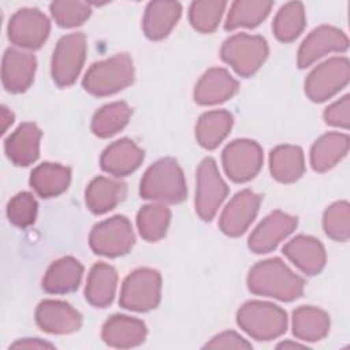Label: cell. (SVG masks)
I'll list each match as a JSON object with an SVG mask.
<instances>
[{
  "label": "cell",
  "mask_w": 350,
  "mask_h": 350,
  "mask_svg": "<svg viewBox=\"0 0 350 350\" xmlns=\"http://www.w3.org/2000/svg\"><path fill=\"white\" fill-rule=\"evenodd\" d=\"M70 180V168L57 163H42L30 174V186L42 198H52L64 193Z\"/></svg>",
  "instance_id": "83f0119b"
},
{
  "label": "cell",
  "mask_w": 350,
  "mask_h": 350,
  "mask_svg": "<svg viewBox=\"0 0 350 350\" xmlns=\"http://www.w3.org/2000/svg\"><path fill=\"white\" fill-rule=\"evenodd\" d=\"M205 349H250L252 345L234 331H224L208 342Z\"/></svg>",
  "instance_id": "60d3db41"
},
{
  "label": "cell",
  "mask_w": 350,
  "mask_h": 350,
  "mask_svg": "<svg viewBox=\"0 0 350 350\" xmlns=\"http://www.w3.org/2000/svg\"><path fill=\"white\" fill-rule=\"evenodd\" d=\"M329 331V316L316 306H299L293 312V334L305 342H317Z\"/></svg>",
  "instance_id": "4dcf8cb0"
},
{
  "label": "cell",
  "mask_w": 350,
  "mask_h": 350,
  "mask_svg": "<svg viewBox=\"0 0 350 350\" xmlns=\"http://www.w3.org/2000/svg\"><path fill=\"white\" fill-rule=\"evenodd\" d=\"M269 170L272 176L282 183L298 180L305 171L304 152L295 145H279L271 150Z\"/></svg>",
  "instance_id": "f1b7e54d"
},
{
  "label": "cell",
  "mask_w": 350,
  "mask_h": 350,
  "mask_svg": "<svg viewBox=\"0 0 350 350\" xmlns=\"http://www.w3.org/2000/svg\"><path fill=\"white\" fill-rule=\"evenodd\" d=\"M273 3L268 0H238L230 7L224 29L234 30L238 27L253 29L258 26L271 12Z\"/></svg>",
  "instance_id": "1f68e13d"
},
{
  "label": "cell",
  "mask_w": 350,
  "mask_h": 350,
  "mask_svg": "<svg viewBox=\"0 0 350 350\" xmlns=\"http://www.w3.org/2000/svg\"><path fill=\"white\" fill-rule=\"evenodd\" d=\"M146 325L142 320L126 314H113L103 325L101 338L118 349H130L144 343L146 338Z\"/></svg>",
  "instance_id": "44dd1931"
},
{
  "label": "cell",
  "mask_w": 350,
  "mask_h": 350,
  "mask_svg": "<svg viewBox=\"0 0 350 350\" xmlns=\"http://www.w3.org/2000/svg\"><path fill=\"white\" fill-rule=\"evenodd\" d=\"M235 81L226 68L213 67L208 70L194 88V101L200 105H213L230 100L238 92Z\"/></svg>",
  "instance_id": "ac0fdd59"
},
{
  "label": "cell",
  "mask_w": 350,
  "mask_h": 350,
  "mask_svg": "<svg viewBox=\"0 0 350 350\" xmlns=\"http://www.w3.org/2000/svg\"><path fill=\"white\" fill-rule=\"evenodd\" d=\"M37 201L31 193L22 191L12 197L7 205V217L11 224L26 228L36 221Z\"/></svg>",
  "instance_id": "f35d334b"
},
{
  "label": "cell",
  "mask_w": 350,
  "mask_h": 350,
  "mask_svg": "<svg viewBox=\"0 0 350 350\" xmlns=\"http://www.w3.org/2000/svg\"><path fill=\"white\" fill-rule=\"evenodd\" d=\"M1 119H3V131L4 133L7 130V127L14 122V115L11 111H8L7 107H1Z\"/></svg>",
  "instance_id": "7bdbcfd3"
},
{
  "label": "cell",
  "mask_w": 350,
  "mask_h": 350,
  "mask_svg": "<svg viewBox=\"0 0 350 350\" xmlns=\"http://www.w3.org/2000/svg\"><path fill=\"white\" fill-rule=\"evenodd\" d=\"M139 194L145 200L178 204L187 196L185 175L178 161L164 157L154 161L144 174Z\"/></svg>",
  "instance_id": "7a4b0ae2"
},
{
  "label": "cell",
  "mask_w": 350,
  "mask_h": 350,
  "mask_svg": "<svg viewBox=\"0 0 350 350\" xmlns=\"http://www.w3.org/2000/svg\"><path fill=\"white\" fill-rule=\"evenodd\" d=\"M261 204V196L245 189L237 193L223 209L219 227L228 237L242 235L254 220Z\"/></svg>",
  "instance_id": "5bb4252c"
},
{
  "label": "cell",
  "mask_w": 350,
  "mask_h": 350,
  "mask_svg": "<svg viewBox=\"0 0 350 350\" xmlns=\"http://www.w3.org/2000/svg\"><path fill=\"white\" fill-rule=\"evenodd\" d=\"M227 3L221 0L193 1L189 8V21L200 33H212L217 29Z\"/></svg>",
  "instance_id": "d590c367"
},
{
  "label": "cell",
  "mask_w": 350,
  "mask_h": 350,
  "mask_svg": "<svg viewBox=\"0 0 350 350\" xmlns=\"http://www.w3.org/2000/svg\"><path fill=\"white\" fill-rule=\"evenodd\" d=\"M171 211L161 204L144 205L137 213V227L139 235L148 242L161 239L168 228Z\"/></svg>",
  "instance_id": "e575fe53"
},
{
  "label": "cell",
  "mask_w": 350,
  "mask_h": 350,
  "mask_svg": "<svg viewBox=\"0 0 350 350\" xmlns=\"http://www.w3.org/2000/svg\"><path fill=\"white\" fill-rule=\"evenodd\" d=\"M324 120L327 124L349 129L350 124V98L349 94L343 96L334 104L325 108Z\"/></svg>",
  "instance_id": "ab89813d"
},
{
  "label": "cell",
  "mask_w": 350,
  "mask_h": 350,
  "mask_svg": "<svg viewBox=\"0 0 350 350\" xmlns=\"http://www.w3.org/2000/svg\"><path fill=\"white\" fill-rule=\"evenodd\" d=\"M55 22L60 27H77L82 25L92 14V8L85 1L57 0L49 5Z\"/></svg>",
  "instance_id": "74e56055"
},
{
  "label": "cell",
  "mask_w": 350,
  "mask_h": 350,
  "mask_svg": "<svg viewBox=\"0 0 350 350\" xmlns=\"http://www.w3.org/2000/svg\"><path fill=\"white\" fill-rule=\"evenodd\" d=\"M37 325L48 334H71L81 328L82 316L70 304L45 299L36 309Z\"/></svg>",
  "instance_id": "2e32d148"
},
{
  "label": "cell",
  "mask_w": 350,
  "mask_h": 350,
  "mask_svg": "<svg viewBox=\"0 0 350 350\" xmlns=\"http://www.w3.org/2000/svg\"><path fill=\"white\" fill-rule=\"evenodd\" d=\"M86 37L83 33H71L63 36L53 51L52 56V78L60 88L72 85L85 63Z\"/></svg>",
  "instance_id": "9c48e42d"
},
{
  "label": "cell",
  "mask_w": 350,
  "mask_h": 350,
  "mask_svg": "<svg viewBox=\"0 0 350 350\" xmlns=\"http://www.w3.org/2000/svg\"><path fill=\"white\" fill-rule=\"evenodd\" d=\"M238 325L257 340H271L287 329L286 312L271 302L249 301L237 313Z\"/></svg>",
  "instance_id": "277c9868"
},
{
  "label": "cell",
  "mask_w": 350,
  "mask_h": 350,
  "mask_svg": "<svg viewBox=\"0 0 350 350\" xmlns=\"http://www.w3.org/2000/svg\"><path fill=\"white\" fill-rule=\"evenodd\" d=\"M350 78L349 59L331 57L314 67L305 81V94L314 103H323L342 90Z\"/></svg>",
  "instance_id": "ba28073f"
},
{
  "label": "cell",
  "mask_w": 350,
  "mask_h": 350,
  "mask_svg": "<svg viewBox=\"0 0 350 350\" xmlns=\"http://www.w3.org/2000/svg\"><path fill=\"white\" fill-rule=\"evenodd\" d=\"M349 48L347 36L334 26H319L309 33L298 49L297 63L306 68L320 57L332 52H345Z\"/></svg>",
  "instance_id": "4fadbf2b"
},
{
  "label": "cell",
  "mask_w": 350,
  "mask_h": 350,
  "mask_svg": "<svg viewBox=\"0 0 350 350\" xmlns=\"http://www.w3.org/2000/svg\"><path fill=\"white\" fill-rule=\"evenodd\" d=\"M306 16L302 3L299 1H290L280 7L278 11L272 29L275 37L282 42H291L294 41L305 29Z\"/></svg>",
  "instance_id": "836d02e7"
},
{
  "label": "cell",
  "mask_w": 350,
  "mask_h": 350,
  "mask_svg": "<svg viewBox=\"0 0 350 350\" xmlns=\"http://www.w3.org/2000/svg\"><path fill=\"white\" fill-rule=\"evenodd\" d=\"M131 108L124 101H115L101 107L92 119V131L100 138H108L126 127Z\"/></svg>",
  "instance_id": "d6a6232c"
},
{
  "label": "cell",
  "mask_w": 350,
  "mask_h": 350,
  "mask_svg": "<svg viewBox=\"0 0 350 350\" xmlns=\"http://www.w3.org/2000/svg\"><path fill=\"white\" fill-rule=\"evenodd\" d=\"M182 7L178 1H150L142 18V29L148 38L161 40L167 37L178 23Z\"/></svg>",
  "instance_id": "603a6c76"
},
{
  "label": "cell",
  "mask_w": 350,
  "mask_h": 350,
  "mask_svg": "<svg viewBox=\"0 0 350 350\" xmlns=\"http://www.w3.org/2000/svg\"><path fill=\"white\" fill-rule=\"evenodd\" d=\"M134 231L126 216L116 215L93 227L89 245L96 254L119 257L129 253L134 245Z\"/></svg>",
  "instance_id": "52a82bcc"
},
{
  "label": "cell",
  "mask_w": 350,
  "mask_h": 350,
  "mask_svg": "<svg viewBox=\"0 0 350 350\" xmlns=\"http://www.w3.org/2000/svg\"><path fill=\"white\" fill-rule=\"evenodd\" d=\"M134 81V66L130 55L118 53L109 59L96 62L86 71L82 86L97 97L113 94Z\"/></svg>",
  "instance_id": "3957f363"
},
{
  "label": "cell",
  "mask_w": 350,
  "mask_h": 350,
  "mask_svg": "<svg viewBox=\"0 0 350 350\" xmlns=\"http://www.w3.org/2000/svg\"><path fill=\"white\" fill-rule=\"evenodd\" d=\"M41 130L36 123L25 122L5 139L4 149L7 157L19 167L33 164L40 154Z\"/></svg>",
  "instance_id": "7402d4cb"
},
{
  "label": "cell",
  "mask_w": 350,
  "mask_h": 350,
  "mask_svg": "<svg viewBox=\"0 0 350 350\" xmlns=\"http://www.w3.org/2000/svg\"><path fill=\"white\" fill-rule=\"evenodd\" d=\"M144 150L130 138H122L105 148L100 157L101 168L113 176H126L134 172L144 161Z\"/></svg>",
  "instance_id": "d6986e66"
},
{
  "label": "cell",
  "mask_w": 350,
  "mask_h": 350,
  "mask_svg": "<svg viewBox=\"0 0 350 350\" xmlns=\"http://www.w3.org/2000/svg\"><path fill=\"white\" fill-rule=\"evenodd\" d=\"M161 298V276L156 269L138 268L127 275L122 284L119 304L134 312L154 309Z\"/></svg>",
  "instance_id": "8992f818"
},
{
  "label": "cell",
  "mask_w": 350,
  "mask_h": 350,
  "mask_svg": "<svg viewBox=\"0 0 350 350\" xmlns=\"http://www.w3.org/2000/svg\"><path fill=\"white\" fill-rule=\"evenodd\" d=\"M284 256L304 273L313 276L325 265V249L321 242L310 235H297L283 247Z\"/></svg>",
  "instance_id": "ffe728a7"
},
{
  "label": "cell",
  "mask_w": 350,
  "mask_h": 350,
  "mask_svg": "<svg viewBox=\"0 0 350 350\" xmlns=\"http://www.w3.org/2000/svg\"><path fill=\"white\" fill-rule=\"evenodd\" d=\"M232 123V115L224 109L202 113L196 124L197 142L209 150L217 148L231 131Z\"/></svg>",
  "instance_id": "f546056e"
},
{
  "label": "cell",
  "mask_w": 350,
  "mask_h": 350,
  "mask_svg": "<svg viewBox=\"0 0 350 350\" xmlns=\"http://www.w3.org/2000/svg\"><path fill=\"white\" fill-rule=\"evenodd\" d=\"M37 60L34 55L8 48L3 56L1 79L7 92L22 93L30 88L34 79Z\"/></svg>",
  "instance_id": "e0dca14e"
},
{
  "label": "cell",
  "mask_w": 350,
  "mask_h": 350,
  "mask_svg": "<svg viewBox=\"0 0 350 350\" xmlns=\"http://www.w3.org/2000/svg\"><path fill=\"white\" fill-rule=\"evenodd\" d=\"M118 284L116 269L105 262H97L92 267L86 287L85 297L86 301L96 308H107L115 297Z\"/></svg>",
  "instance_id": "484cf974"
},
{
  "label": "cell",
  "mask_w": 350,
  "mask_h": 350,
  "mask_svg": "<svg viewBox=\"0 0 350 350\" xmlns=\"http://www.w3.org/2000/svg\"><path fill=\"white\" fill-rule=\"evenodd\" d=\"M83 273L82 264L70 256L62 257L51 264L44 279L42 288L49 294H67L75 291Z\"/></svg>",
  "instance_id": "d4e9b609"
},
{
  "label": "cell",
  "mask_w": 350,
  "mask_h": 350,
  "mask_svg": "<svg viewBox=\"0 0 350 350\" xmlns=\"http://www.w3.org/2000/svg\"><path fill=\"white\" fill-rule=\"evenodd\" d=\"M297 224V217L282 211H273L253 230L247 246L257 254L269 253L295 230Z\"/></svg>",
  "instance_id": "9a60e30c"
},
{
  "label": "cell",
  "mask_w": 350,
  "mask_h": 350,
  "mask_svg": "<svg viewBox=\"0 0 350 350\" xmlns=\"http://www.w3.org/2000/svg\"><path fill=\"white\" fill-rule=\"evenodd\" d=\"M227 194L228 187L220 176L216 161L212 157H205L197 168L196 212L202 220H212Z\"/></svg>",
  "instance_id": "30bf717a"
},
{
  "label": "cell",
  "mask_w": 350,
  "mask_h": 350,
  "mask_svg": "<svg viewBox=\"0 0 350 350\" xmlns=\"http://www.w3.org/2000/svg\"><path fill=\"white\" fill-rule=\"evenodd\" d=\"M262 149L252 139L241 138L230 142L221 154V161L227 176L237 182L243 183L253 179L262 165Z\"/></svg>",
  "instance_id": "8fae6325"
},
{
  "label": "cell",
  "mask_w": 350,
  "mask_h": 350,
  "mask_svg": "<svg viewBox=\"0 0 350 350\" xmlns=\"http://www.w3.org/2000/svg\"><path fill=\"white\" fill-rule=\"evenodd\" d=\"M305 282L280 258H268L253 265L247 275V287L253 294L290 302L304 294Z\"/></svg>",
  "instance_id": "6da1fadb"
},
{
  "label": "cell",
  "mask_w": 350,
  "mask_h": 350,
  "mask_svg": "<svg viewBox=\"0 0 350 350\" xmlns=\"http://www.w3.org/2000/svg\"><path fill=\"white\" fill-rule=\"evenodd\" d=\"M278 347H302V345H299V343H294V342H283V343H280Z\"/></svg>",
  "instance_id": "ee69618b"
},
{
  "label": "cell",
  "mask_w": 350,
  "mask_h": 350,
  "mask_svg": "<svg viewBox=\"0 0 350 350\" xmlns=\"http://www.w3.org/2000/svg\"><path fill=\"white\" fill-rule=\"evenodd\" d=\"M11 347L12 349H42V347H53V345H51V343H48V342H44V340H41V339H38V338H26V339H21V340H18V342H15V343H12L11 345Z\"/></svg>",
  "instance_id": "b9f144b4"
},
{
  "label": "cell",
  "mask_w": 350,
  "mask_h": 350,
  "mask_svg": "<svg viewBox=\"0 0 350 350\" xmlns=\"http://www.w3.org/2000/svg\"><path fill=\"white\" fill-rule=\"evenodd\" d=\"M325 234L338 242H346L350 237V208L347 201H338L329 205L323 216Z\"/></svg>",
  "instance_id": "8d00e7d4"
},
{
  "label": "cell",
  "mask_w": 350,
  "mask_h": 350,
  "mask_svg": "<svg viewBox=\"0 0 350 350\" xmlns=\"http://www.w3.org/2000/svg\"><path fill=\"white\" fill-rule=\"evenodd\" d=\"M127 194V185L122 180L105 176L94 178L86 187L85 201L96 215H103L120 204Z\"/></svg>",
  "instance_id": "cb8c5ba5"
},
{
  "label": "cell",
  "mask_w": 350,
  "mask_h": 350,
  "mask_svg": "<svg viewBox=\"0 0 350 350\" xmlns=\"http://www.w3.org/2000/svg\"><path fill=\"white\" fill-rule=\"evenodd\" d=\"M349 135L343 133H327L317 138L310 149V164L317 172H325L335 167L349 152Z\"/></svg>",
  "instance_id": "4316f807"
},
{
  "label": "cell",
  "mask_w": 350,
  "mask_h": 350,
  "mask_svg": "<svg viewBox=\"0 0 350 350\" xmlns=\"http://www.w3.org/2000/svg\"><path fill=\"white\" fill-rule=\"evenodd\" d=\"M268 44L261 36L239 33L227 38L220 49V57L241 77H252L265 62Z\"/></svg>",
  "instance_id": "5b68a950"
},
{
  "label": "cell",
  "mask_w": 350,
  "mask_h": 350,
  "mask_svg": "<svg viewBox=\"0 0 350 350\" xmlns=\"http://www.w3.org/2000/svg\"><path fill=\"white\" fill-rule=\"evenodd\" d=\"M51 31L49 19L37 8H21L10 19L8 38L16 46L38 49Z\"/></svg>",
  "instance_id": "7c38bea8"
}]
</instances>
